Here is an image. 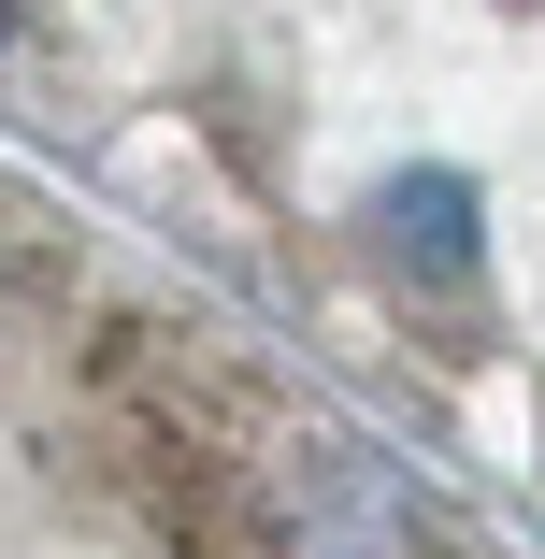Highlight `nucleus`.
I'll list each match as a JSON object with an SVG mask.
<instances>
[{
  "instance_id": "nucleus-2",
  "label": "nucleus",
  "mask_w": 545,
  "mask_h": 559,
  "mask_svg": "<svg viewBox=\"0 0 545 559\" xmlns=\"http://www.w3.org/2000/svg\"><path fill=\"white\" fill-rule=\"evenodd\" d=\"M0 29H15V0H0Z\"/></svg>"
},
{
  "instance_id": "nucleus-1",
  "label": "nucleus",
  "mask_w": 545,
  "mask_h": 559,
  "mask_svg": "<svg viewBox=\"0 0 545 559\" xmlns=\"http://www.w3.org/2000/svg\"><path fill=\"white\" fill-rule=\"evenodd\" d=\"M388 215H402V245H430V259L460 273V245H474V230H460V187H446V173H430V187H402Z\"/></svg>"
}]
</instances>
